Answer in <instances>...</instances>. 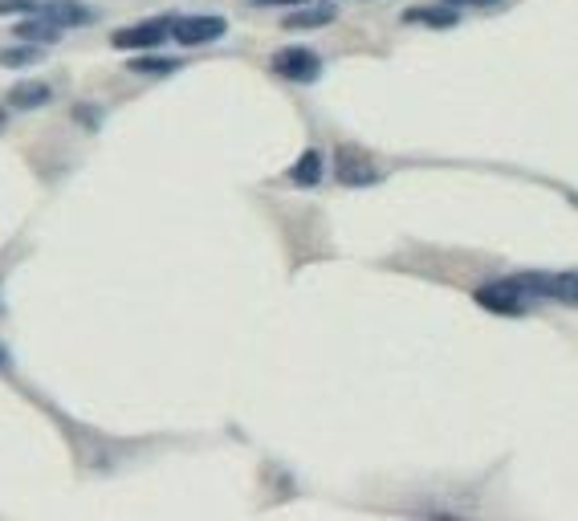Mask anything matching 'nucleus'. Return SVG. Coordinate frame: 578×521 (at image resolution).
<instances>
[{"label":"nucleus","mask_w":578,"mask_h":521,"mask_svg":"<svg viewBox=\"0 0 578 521\" xmlns=\"http://www.w3.org/2000/svg\"><path fill=\"white\" fill-rule=\"evenodd\" d=\"M334 179H339L343 188H371V184L383 179V167H379L363 147L343 142V147L334 151Z\"/></svg>","instance_id":"f257e3e1"},{"label":"nucleus","mask_w":578,"mask_h":521,"mask_svg":"<svg viewBox=\"0 0 578 521\" xmlns=\"http://www.w3.org/2000/svg\"><path fill=\"white\" fill-rule=\"evenodd\" d=\"M270 70L285 82H319L322 58L306 46H285L270 58Z\"/></svg>","instance_id":"f03ea898"},{"label":"nucleus","mask_w":578,"mask_h":521,"mask_svg":"<svg viewBox=\"0 0 578 521\" xmlns=\"http://www.w3.org/2000/svg\"><path fill=\"white\" fill-rule=\"evenodd\" d=\"M518 282L530 297L578 306V273H518Z\"/></svg>","instance_id":"7ed1b4c3"},{"label":"nucleus","mask_w":578,"mask_h":521,"mask_svg":"<svg viewBox=\"0 0 578 521\" xmlns=\"http://www.w3.org/2000/svg\"><path fill=\"white\" fill-rule=\"evenodd\" d=\"M477 306L493 309V314H509V318H518V314H526V302H530V294L521 289L518 277H501V282H489L477 289Z\"/></svg>","instance_id":"20e7f679"},{"label":"nucleus","mask_w":578,"mask_h":521,"mask_svg":"<svg viewBox=\"0 0 578 521\" xmlns=\"http://www.w3.org/2000/svg\"><path fill=\"white\" fill-rule=\"evenodd\" d=\"M167 24H172V17H151V21H139V24H123V29L110 33V46L123 49V53H147V49L164 46Z\"/></svg>","instance_id":"39448f33"},{"label":"nucleus","mask_w":578,"mask_h":521,"mask_svg":"<svg viewBox=\"0 0 578 521\" xmlns=\"http://www.w3.org/2000/svg\"><path fill=\"white\" fill-rule=\"evenodd\" d=\"M228 33L225 17H172L167 24V37L179 41V46H213Z\"/></svg>","instance_id":"423d86ee"},{"label":"nucleus","mask_w":578,"mask_h":521,"mask_svg":"<svg viewBox=\"0 0 578 521\" xmlns=\"http://www.w3.org/2000/svg\"><path fill=\"white\" fill-rule=\"evenodd\" d=\"M37 12H41L49 24H58V29H82V24H95V9L82 4V0H41Z\"/></svg>","instance_id":"0eeeda50"},{"label":"nucleus","mask_w":578,"mask_h":521,"mask_svg":"<svg viewBox=\"0 0 578 521\" xmlns=\"http://www.w3.org/2000/svg\"><path fill=\"white\" fill-rule=\"evenodd\" d=\"M4 102H9L12 110H41L53 102V90H49V82H41V78H21V82L9 86Z\"/></svg>","instance_id":"6e6552de"},{"label":"nucleus","mask_w":578,"mask_h":521,"mask_svg":"<svg viewBox=\"0 0 578 521\" xmlns=\"http://www.w3.org/2000/svg\"><path fill=\"white\" fill-rule=\"evenodd\" d=\"M58 33H61L58 24H49L41 12H29V17H25L17 29H12V37H21V41H33V46H53V41H58Z\"/></svg>","instance_id":"1a4fd4ad"},{"label":"nucleus","mask_w":578,"mask_h":521,"mask_svg":"<svg viewBox=\"0 0 578 521\" xmlns=\"http://www.w3.org/2000/svg\"><path fill=\"white\" fill-rule=\"evenodd\" d=\"M339 9L334 4H314V9H297V12H285L282 24L285 29H322V24H334Z\"/></svg>","instance_id":"9d476101"},{"label":"nucleus","mask_w":578,"mask_h":521,"mask_svg":"<svg viewBox=\"0 0 578 521\" xmlns=\"http://www.w3.org/2000/svg\"><path fill=\"white\" fill-rule=\"evenodd\" d=\"M403 21L408 24H432V29H452V24L461 21V12L452 9V4H432V9H408L403 12Z\"/></svg>","instance_id":"9b49d317"},{"label":"nucleus","mask_w":578,"mask_h":521,"mask_svg":"<svg viewBox=\"0 0 578 521\" xmlns=\"http://www.w3.org/2000/svg\"><path fill=\"white\" fill-rule=\"evenodd\" d=\"M290 179H294L297 188H314V184L322 179V151L310 147V151L297 155V164L290 167Z\"/></svg>","instance_id":"f8f14e48"},{"label":"nucleus","mask_w":578,"mask_h":521,"mask_svg":"<svg viewBox=\"0 0 578 521\" xmlns=\"http://www.w3.org/2000/svg\"><path fill=\"white\" fill-rule=\"evenodd\" d=\"M130 73H143V78H167V73L184 70L176 58H151V53H139V58H130L127 66Z\"/></svg>","instance_id":"ddd939ff"},{"label":"nucleus","mask_w":578,"mask_h":521,"mask_svg":"<svg viewBox=\"0 0 578 521\" xmlns=\"http://www.w3.org/2000/svg\"><path fill=\"white\" fill-rule=\"evenodd\" d=\"M46 53V46H33V41H25V46H12V49H0V66L4 70H21V66H37Z\"/></svg>","instance_id":"4468645a"},{"label":"nucleus","mask_w":578,"mask_h":521,"mask_svg":"<svg viewBox=\"0 0 578 521\" xmlns=\"http://www.w3.org/2000/svg\"><path fill=\"white\" fill-rule=\"evenodd\" d=\"M37 4H41V0H0V17H4V12H37Z\"/></svg>","instance_id":"2eb2a0df"},{"label":"nucleus","mask_w":578,"mask_h":521,"mask_svg":"<svg viewBox=\"0 0 578 521\" xmlns=\"http://www.w3.org/2000/svg\"><path fill=\"white\" fill-rule=\"evenodd\" d=\"M277 4H306V0H257V9H277Z\"/></svg>","instance_id":"dca6fc26"},{"label":"nucleus","mask_w":578,"mask_h":521,"mask_svg":"<svg viewBox=\"0 0 578 521\" xmlns=\"http://www.w3.org/2000/svg\"><path fill=\"white\" fill-rule=\"evenodd\" d=\"M12 367V355H9V346H0V371H9Z\"/></svg>","instance_id":"f3484780"},{"label":"nucleus","mask_w":578,"mask_h":521,"mask_svg":"<svg viewBox=\"0 0 578 521\" xmlns=\"http://www.w3.org/2000/svg\"><path fill=\"white\" fill-rule=\"evenodd\" d=\"M440 4H452V9H457V4H469V0H440Z\"/></svg>","instance_id":"a211bd4d"},{"label":"nucleus","mask_w":578,"mask_h":521,"mask_svg":"<svg viewBox=\"0 0 578 521\" xmlns=\"http://www.w3.org/2000/svg\"><path fill=\"white\" fill-rule=\"evenodd\" d=\"M469 4H497V0H469Z\"/></svg>","instance_id":"6ab92c4d"},{"label":"nucleus","mask_w":578,"mask_h":521,"mask_svg":"<svg viewBox=\"0 0 578 521\" xmlns=\"http://www.w3.org/2000/svg\"><path fill=\"white\" fill-rule=\"evenodd\" d=\"M0 127H4V110H0Z\"/></svg>","instance_id":"aec40b11"}]
</instances>
